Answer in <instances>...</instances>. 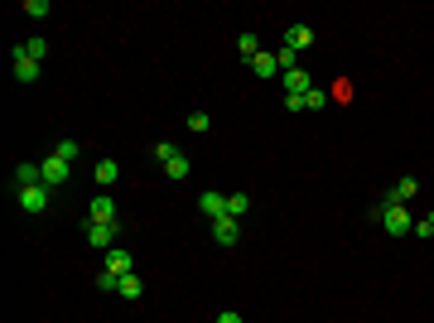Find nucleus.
<instances>
[{"mask_svg": "<svg viewBox=\"0 0 434 323\" xmlns=\"http://www.w3.org/2000/svg\"><path fill=\"white\" fill-rule=\"evenodd\" d=\"M376 217H381V227H386L391 236H406V232H415V222H410V213H406V203H391V198H386V203L376 208Z\"/></svg>", "mask_w": 434, "mask_h": 323, "instance_id": "obj_1", "label": "nucleus"}, {"mask_svg": "<svg viewBox=\"0 0 434 323\" xmlns=\"http://www.w3.org/2000/svg\"><path fill=\"white\" fill-rule=\"evenodd\" d=\"M116 236H121V222H87V246L111 251V246H116Z\"/></svg>", "mask_w": 434, "mask_h": 323, "instance_id": "obj_2", "label": "nucleus"}, {"mask_svg": "<svg viewBox=\"0 0 434 323\" xmlns=\"http://www.w3.org/2000/svg\"><path fill=\"white\" fill-rule=\"evenodd\" d=\"M15 203L24 213H44L49 208V184H29V189H15Z\"/></svg>", "mask_w": 434, "mask_h": 323, "instance_id": "obj_3", "label": "nucleus"}, {"mask_svg": "<svg viewBox=\"0 0 434 323\" xmlns=\"http://www.w3.org/2000/svg\"><path fill=\"white\" fill-rule=\"evenodd\" d=\"M102 270H111L116 280H125V275H135V261H130V251H125V246H111V251H107V265H102Z\"/></svg>", "mask_w": 434, "mask_h": 323, "instance_id": "obj_4", "label": "nucleus"}, {"mask_svg": "<svg viewBox=\"0 0 434 323\" xmlns=\"http://www.w3.org/2000/svg\"><path fill=\"white\" fill-rule=\"evenodd\" d=\"M280 87H285V97H304V92H314V82H309V73H304V68L280 73Z\"/></svg>", "mask_w": 434, "mask_h": 323, "instance_id": "obj_5", "label": "nucleus"}, {"mask_svg": "<svg viewBox=\"0 0 434 323\" xmlns=\"http://www.w3.org/2000/svg\"><path fill=\"white\" fill-rule=\"evenodd\" d=\"M39 169H44V184H49V189L68 184V174H73V164H68V159H58V155H49V159H44Z\"/></svg>", "mask_w": 434, "mask_h": 323, "instance_id": "obj_6", "label": "nucleus"}, {"mask_svg": "<svg viewBox=\"0 0 434 323\" xmlns=\"http://www.w3.org/2000/svg\"><path fill=\"white\" fill-rule=\"evenodd\" d=\"M213 241L217 246H236V241H241V222H236V217H217L213 222Z\"/></svg>", "mask_w": 434, "mask_h": 323, "instance_id": "obj_7", "label": "nucleus"}, {"mask_svg": "<svg viewBox=\"0 0 434 323\" xmlns=\"http://www.w3.org/2000/svg\"><path fill=\"white\" fill-rule=\"evenodd\" d=\"M198 208H203V217H208V222H217V217H227V193H217V189H208V193L198 198Z\"/></svg>", "mask_w": 434, "mask_h": 323, "instance_id": "obj_8", "label": "nucleus"}, {"mask_svg": "<svg viewBox=\"0 0 434 323\" xmlns=\"http://www.w3.org/2000/svg\"><path fill=\"white\" fill-rule=\"evenodd\" d=\"M309 44H314V29H309V24H290V29H285V49L304 53Z\"/></svg>", "mask_w": 434, "mask_h": 323, "instance_id": "obj_9", "label": "nucleus"}, {"mask_svg": "<svg viewBox=\"0 0 434 323\" xmlns=\"http://www.w3.org/2000/svg\"><path fill=\"white\" fill-rule=\"evenodd\" d=\"M87 222H121V213H116V203H111L107 193H102V198H92V208H87Z\"/></svg>", "mask_w": 434, "mask_h": 323, "instance_id": "obj_10", "label": "nucleus"}, {"mask_svg": "<svg viewBox=\"0 0 434 323\" xmlns=\"http://www.w3.org/2000/svg\"><path fill=\"white\" fill-rule=\"evenodd\" d=\"M251 73H256V78H280V58H275V53H256V58H251Z\"/></svg>", "mask_w": 434, "mask_h": 323, "instance_id": "obj_11", "label": "nucleus"}, {"mask_svg": "<svg viewBox=\"0 0 434 323\" xmlns=\"http://www.w3.org/2000/svg\"><path fill=\"white\" fill-rule=\"evenodd\" d=\"M15 78H19V82H39V63H34V58H24L19 49H15Z\"/></svg>", "mask_w": 434, "mask_h": 323, "instance_id": "obj_12", "label": "nucleus"}, {"mask_svg": "<svg viewBox=\"0 0 434 323\" xmlns=\"http://www.w3.org/2000/svg\"><path fill=\"white\" fill-rule=\"evenodd\" d=\"M29 184H44V169L39 164H15V189H29Z\"/></svg>", "mask_w": 434, "mask_h": 323, "instance_id": "obj_13", "label": "nucleus"}, {"mask_svg": "<svg viewBox=\"0 0 434 323\" xmlns=\"http://www.w3.org/2000/svg\"><path fill=\"white\" fill-rule=\"evenodd\" d=\"M92 174H97V184H102V189H111V184L121 179V164H116V159H97V169H92Z\"/></svg>", "mask_w": 434, "mask_h": 323, "instance_id": "obj_14", "label": "nucleus"}, {"mask_svg": "<svg viewBox=\"0 0 434 323\" xmlns=\"http://www.w3.org/2000/svg\"><path fill=\"white\" fill-rule=\"evenodd\" d=\"M415 193H420V184H415V179L406 174V179H396V189H391V203H410Z\"/></svg>", "mask_w": 434, "mask_h": 323, "instance_id": "obj_15", "label": "nucleus"}, {"mask_svg": "<svg viewBox=\"0 0 434 323\" xmlns=\"http://www.w3.org/2000/svg\"><path fill=\"white\" fill-rule=\"evenodd\" d=\"M116 295H121V299H140V295H145V285H140V275H125V280L116 285Z\"/></svg>", "mask_w": 434, "mask_h": 323, "instance_id": "obj_16", "label": "nucleus"}, {"mask_svg": "<svg viewBox=\"0 0 434 323\" xmlns=\"http://www.w3.org/2000/svg\"><path fill=\"white\" fill-rule=\"evenodd\" d=\"M246 208H251V198H246V193H227V217H236V222H241V217H246Z\"/></svg>", "mask_w": 434, "mask_h": 323, "instance_id": "obj_17", "label": "nucleus"}, {"mask_svg": "<svg viewBox=\"0 0 434 323\" xmlns=\"http://www.w3.org/2000/svg\"><path fill=\"white\" fill-rule=\"evenodd\" d=\"M236 53H241V58L251 63V58L261 53V39H256V34H241V39H236Z\"/></svg>", "mask_w": 434, "mask_h": 323, "instance_id": "obj_18", "label": "nucleus"}, {"mask_svg": "<svg viewBox=\"0 0 434 323\" xmlns=\"http://www.w3.org/2000/svg\"><path fill=\"white\" fill-rule=\"evenodd\" d=\"M189 169H193V164H189V155H174V159L164 164V174H169V179H189Z\"/></svg>", "mask_w": 434, "mask_h": 323, "instance_id": "obj_19", "label": "nucleus"}, {"mask_svg": "<svg viewBox=\"0 0 434 323\" xmlns=\"http://www.w3.org/2000/svg\"><path fill=\"white\" fill-rule=\"evenodd\" d=\"M19 53H24V58H34V63H44V58H49V44H44V39H29Z\"/></svg>", "mask_w": 434, "mask_h": 323, "instance_id": "obj_20", "label": "nucleus"}, {"mask_svg": "<svg viewBox=\"0 0 434 323\" xmlns=\"http://www.w3.org/2000/svg\"><path fill=\"white\" fill-rule=\"evenodd\" d=\"M328 102H333V92H319V87H314V92H304V107H309V111H324Z\"/></svg>", "mask_w": 434, "mask_h": 323, "instance_id": "obj_21", "label": "nucleus"}, {"mask_svg": "<svg viewBox=\"0 0 434 323\" xmlns=\"http://www.w3.org/2000/svg\"><path fill=\"white\" fill-rule=\"evenodd\" d=\"M174 155H184V150H179L174 140H159V145H155V159H159V164H169Z\"/></svg>", "mask_w": 434, "mask_h": 323, "instance_id": "obj_22", "label": "nucleus"}, {"mask_svg": "<svg viewBox=\"0 0 434 323\" xmlns=\"http://www.w3.org/2000/svg\"><path fill=\"white\" fill-rule=\"evenodd\" d=\"M24 15L29 19H49V0H24Z\"/></svg>", "mask_w": 434, "mask_h": 323, "instance_id": "obj_23", "label": "nucleus"}, {"mask_svg": "<svg viewBox=\"0 0 434 323\" xmlns=\"http://www.w3.org/2000/svg\"><path fill=\"white\" fill-rule=\"evenodd\" d=\"M53 155H58V159H68V164H73V159H78V140H58V150H53Z\"/></svg>", "mask_w": 434, "mask_h": 323, "instance_id": "obj_24", "label": "nucleus"}, {"mask_svg": "<svg viewBox=\"0 0 434 323\" xmlns=\"http://www.w3.org/2000/svg\"><path fill=\"white\" fill-rule=\"evenodd\" d=\"M92 285H97V290H111V295H116V285H121V280H116L111 270H97V280H92Z\"/></svg>", "mask_w": 434, "mask_h": 323, "instance_id": "obj_25", "label": "nucleus"}, {"mask_svg": "<svg viewBox=\"0 0 434 323\" xmlns=\"http://www.w3.org/2000/svg\"><path fill=\"white\" fill-rule=\"evenodd\" d=\"M208 125H213V121H208V116H203V111H193V116H189V130H198V135H203V130H208Z\"/></svg>", "mask_w": 434, "mask_h": 323, "instance_id": "obj_26", "label": "nucleus"}, {"mask_svg": "<svg viewBox=\"0 0 434 323\" xmlns=\"http://www.w3.org/2000/svg\"><path fill=\"white\" fill-rule=\"evenodd\" d=\"M217 323H241V314H236V309H222V314H217Z\"/></svg>", "mask_w": 434, "mask_h": 323, "instance_id": "obj_27", "label": "nucleus"}, {"mask_svg": "<svg viewBox=\"0 0 434 323\" xmlns=\"http://www.w3.org/2000/svg\"><path fill=\"white\" fill-rule=\"evenodd\" d=\"M430 227H434V213H430Z\"/></svg>", "mask_w": 434, "mask_h": 323, "instance_id": "obj_28", "label": "nucleus"}]
</instances>
